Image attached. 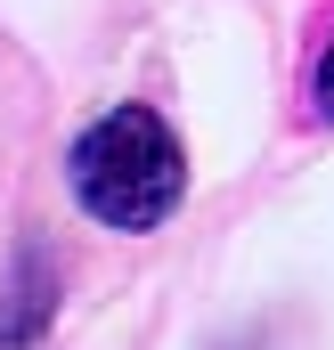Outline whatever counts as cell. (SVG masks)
<instances>
[{
  "label": "cell",
  "mask_w": 334,
  "mask_h": 350,
  "mask_svg": "<svg viewBox=\"0 0 334 350\" xmlns=\"http://www.w3.org/2000/svg\"><path fill=\"white\" fill-rule=\"evenodd\" d=\"M66 179H74V204H82L98 228H164L188 196V155H179V131H171L155 106H106L74 139L66 155Z\"/></svg>",
  "instance_id": "obj_1"
},
{
  "label": "cell",
  "mask_w": 334,
  "mask_h": 350,
  "mask_svg": "<svg viewBox=\"0 0 334 350\" xmlns=\"http://www.w3.org/2000/svg\"><path fill=\"white\" fill-rule=\"evenodd\" d=\"M310 98H318V114H334V41H326V57H318V74H310Z\"/></svg>",
  "instance_id": "obj_3"
},
{
  "label": "cell",
  "mask_w": 334,
  "mask_h": 350,
  "mask_svg": "<svg viewBox=\"0 0 334 350\" xmlns=\"http://www.w3.org/2000/svg\"><path fill=\"white\" fill-rule=\"evenodd\" d=\"M8 293H16V301H8V318H0V350H25L33 334H41L49 301H57V269H49L41 245H25V253H16V285H8Z\"/></svg>",
  "instance_id": "obj_2"
}]
</instances>
